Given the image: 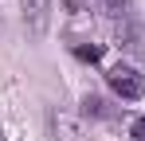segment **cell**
<instances>
[{
  "instance_id": "7a4b0ae2",
  "label": "cell",
  "mask_w": 145,
  "mask_h": 141,
  "mask_svg": "<svg viewBox=\"0 0 145 141\" xmlns=\"http://www.w3.org/2000/svg\"><path fill=\"white\" fill-rule=\"evenodd\" d=\"M20 8H24V24L31 35H43V27H47V12H51V0H20Z\"/></svg>"
},
{
  "instance_id": "52a82bcc",
  "label": "cell",
  "mask_w": 145,
  "mask_h": 141,
  "mask_svg": "<svg viewBox=\"0 0 145 141\" xmlns=\"http://www.w3.org/2000/svg\"><path fill=\"white\" fill-rule=\"evenodd\" d=\"M129 137H133V141H145V118H133V121H129Z\"/></svg>"
},
{
  "instance_id": "3957f363",
  "label": "cell",
  "mask_w": 145,
  "mask_h": 141,
  "mask_svg": "<svg viewBox=\"0 0 145 141\" xmlns=\"http://www.w3.org/2000/svg\"><path fill=\"white\" fill-rule=\"evenodd\" d=\"M90 12L118 20V16H125V0H90Z\"/></svg>"
},
{
  "instance_id": "6da1fadb",
  "label": "cell",
  "mask_w": 145,
  "mask_h": 141,
  "mask_svg": "<svg viewBox=\"0 0 145 141\" xmlns=\"http://www.w3.org/2000/svg\"><path fill=\"white\" fill-rule=\"evenodd\" d=\"M106 82H110V90L125 98V102H137L145 94V74L137 67H129V63H114V67L106 70Z\"/></svg>"
},
{
  "instance_id": "277c9868",
  "label": "cell",
  "mask_w": 145,
  "mask_h": 141,
  "mask_svg": "<svg viewBox=\"0 0 145 141\" xmlns=\"http://www.w3.org/2000/svg\"><path fill=\"white\" fill-rule=\"evenodd\" d=\"M82 110L90 118H114V110L106 106V98H98V94H86V98H82Z\"/></svg>"
},
{
  "instance_id": "5b68a950",
  "label": "cell",
  "mask_w": 145,
  "mask_h": 141,
  "mask_svg": "<svg viewBox=\"0 0 145 141\" xmlns=\"http://www.w3.org/2000/svg\"><path fill=\"white\" fill-rule=\"evenodd\" d=\"M51 125H55V133H63V141H74V137H78V125H74L71 118H59V114H55Z\"/></svg>"
},
{
  "instance_id": "8992f818",
  "label": "cell",
  "mask_w": 145,
  "mask_h": 141,
  "mask_svg": "<svg viewBox=\"0 0 145 141\" xmlns=\"http://www.w3.org/2000/svg\"><path fill=\"white\" fill-rule=\"evenodd\" d=\"M74 55H78L82 63H98V59H102V47H98V43H78Z\"/></svg>"
}]
</instances>
